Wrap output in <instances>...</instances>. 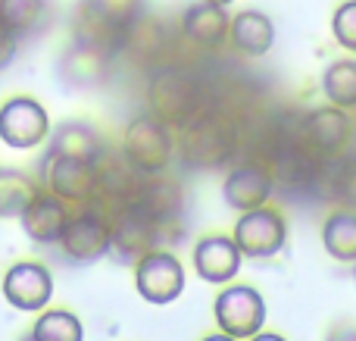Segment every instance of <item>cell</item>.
<instances>
[{
	"instance_id": "1",
	"label": "cell",
	"mask_w": 356,
	"mask_h": 341,
	"mask_svg": "<svg viewBox=\"0 0 356 341\" xmlns=\"http://www.w3.org/2000/svg\"><path fill=\"white\" fill-rule=\"evenodd\" d=\"M238 122L225 110L200 106L184 125H178L175 150L181 163L197 173H213L234 160L238 154Z\"/></svg>"
},
{
	"instance_id": "2",
	"label": "cell",
	"mask_w": 356,
	"mask_h": 341,
	"mask_svg": "<svg viewBox=\"0 0 356 341\" xmlns=\"http://www.w3.org/2000/svg\"><path fill=\"white\" fill-rule=\"evenodd\" d=\"M122 154L141 175L166 173L169 163L175 160V135L154 113H141L125 125Z\"/></svg>"
},
{
	"instance_id": "3",
	"label": "cell",
	"mask_w": 356,
	"mask_h": 341,
	"mask_svg": "<svg viewBox=\"0 0 356 341\" xmlns=\"http://www.w3.org/2000/svg\"><path fill=\"white\" fill-rule=\"evenodd\" d=\"M166 238L169 232L135 204H125L110 213V254L119 263H138L144 254L160 248Z\"/></svg>"
},
{
	"instance_id": "4",
	"label": "cell",
	"mask_w": 356,
	"mask_h": 341,
	"mask_svg": "<svg viewBox=\"0 0 356 341\" xmlns=\"http://www.w3.org/2000/svg\"><path fill=\"white\" fill-rule=\"evenodd\" d=\"M60 248L75 263H94L110 254V210L100 204L75 207L60 238Z\"/></svg>"
},
{
	"instance_id": "5",
	"label": "cell",
	"mask_w": 356,
	"mask_h": 341,
	"mask_svg": "<svg viewBox=\"0 0 356 341\" xmlns=\"http://www.w3.org/2000/svg\"><path fill=\"white\" fill-rule=\"evenodd\" d=\"M200 106H203L200 88H197V81L191 79V75L166 69V72H160L156 79H150L147 113H154L156 119H163L169 129L184 125Z\"/></svg>"
},
{
	"instance_id": "6",
	"label": "cell",
	"mask_w": 356,
	"mask_h": 341,
	"mask_svg": "<svg viewBox=\"0 0 356 341\" xmlns=\"http://www.w3.org/2000/svg\"><path fill=\"white\" fill-rule=\"evenodd\" d=\"M232 238L241 248L244 260H269L288 241V223L275 207L263 204L257 210L241 213L232 229Z\"/></svg>"
},
{
	"instance_id": "7",
	"label": "cell",
	"mask_w": 356,
	"mask_h": 341,
	"mask_svg": "<svg viewBox=\"0 0 356 341\" xmlns=\"http://www.w3.org/2000/svg\"><path fill=\"white\" fill-rule=\"evenodd\" d=\"M141 6L144 0H85L81 3L79 35L91 38L97 44H106V47H116L135 29Z\"/></svg>"
},
{
	"instance_id": "8",
	"label": "cell",
	"mask_w": 356,
	"mask_h": 341,
	"mask_svg": "<svg viewBox=\"0 0 356 341\" xmlns=\"http://www.w3.org/2000/svg\"><path fill=\"white\" fill-rule=\"evenodd\" d=\"M213 317L219 332L234 338H253L266 326V301L253 285H228L216 294Z\"/></svg>"
},
{
	"instance_id": "9",
	"label": "cell",
	"mask_w": 356,
	"mask_h": 341,
	"mask_svg": "<svg viewBox=\"0 0 356 341\" xmlns=\"http://www.w3.org/2000/svg\"><path fill=\"white\" fill-rule=\"evenodd\" d=\"M50 138V116L41 100L19 94L0 104V141L13 150H31Z\"/></svg>"
},
{
	"instance_id": "10",
	"label": "cell",
	"mask_w": 356,
	"mask_h": 341,
	"mask_svg": "<svg viewBox=\"0 0 356 341\" xmlns=\"http://www.w3.org/2000/svg\"><path fill=\"white\" fill-rule=\"evenodd\" d=\"M44 188L72 207L97 200V160L79 157H44Z\"/></svg>"
},
{
	"instance_id": "11",
	"label": "cell",
	"mask_w": 356,
	"mask_h": 341,
	"mask_svg": "<svg viewBox=\"0 0 356 341\" xmlns=\"http://www.w3.org/2000/svg\"><path fill=\"white\" fill-rule=\"evenodd\" d=\"M135 288L147 304L166 307L172 301L181 298L184 292V267L178 263L175 254L156 248L150 254H144L135 263Z\"/></svg>"
},
{
	"instance_id": "12",
	"label": "cell",
	"mask_w": 356,
	"mask_h": 341,
	"mask_svg": "<svg viewBox=\"0 0 356 341\" xmlns=\"http://www.w3.org/2000/svg\"><path fill=\"white\" fill-rule=\"evenodd\" d=\"M297 135L300 141L319 157L322 163L334 160V157L344 154V148L350 144L353 129H350V116L341 106H319V110H309L307 116L297 122Z\"/></svg>"
},
{
	"instance_id": "13",
	"label": "cell",
	"mask_w": 356,
	"mask_h": 341,
	"mask_svg": "<svg viewBox=\"0 0 356 341\" xmlns=\"http://www.w3.org/2000/svg\"><path fill=\"white\" fill-rule=\"evenodd\" d=\"M0 292H3L10 307H16L22 313H38L54 298V273L44 263L19 260L6 269Z\"/></svg>"
},
{
	"instance_id": "14",
	"label": "cell",
	"mask_w": 356,
	"mask_h": 341,
	"mask_svg": "<svg viewBox=\"0 0 356 341\" xmlns=\"http://www.w3.org/2000/svg\"><path fill=\"white\" fill-rule=\"evenodd\" d=\"M129 204H135L138 210H144L150 219H156L166 232H172L178 225V219H181V213H184V191L166 173H150V175H141V179H138Z\"/></svg>"
},
{
	"instance_id": "15",
	"label": "cell",
	"mask_w": 356,
	"mask_h": 341,
	"mask_svg": "<svg viewBox=\"0 0 356 341\" xmlns=\"http://www.w3.org/2000/svg\"><path fill=\"white\" fill-rule=\"evenodd\" d=\"M69 216H72V204H66L47 188H38L25 210L19 213V225L35 244H60Z\"/></svg>"
},
{
	"instance_id": "16",
	"label": "cell",
	"mask_w": 356,
	"mask_h": 341,
	"mask_svg": "<svg viewBox=\"0 0 356 341\" xmlns=\"http://www.w3.org/2000/svg\"><path fill=\"white\" fill-rule=\"evenodd\" d=\"M272 188H275V182H272L269 169H266L259 160H247L225 175L222 200H225L232 210L247 213V210H257V207L269 204Z\"/></svg>"
},
{
	"instance_id": "17",
	"label": "cell",
	"mask_w": 356,
	"mask_h": 341,
	"mask_svg": "<svg viewBox=\"0 0 356 341\" xmlns=\"http://www.w3.org/2000/svg\"><path fill=\"white\" fill-rule=\"evenodd\" d=\"M244 254L232 235H207L194 244V269L209 285H228L241 273Z\"/></svg>"
},
{
	"instance_id": "18",
	"label": "cell",
	"mask_w": 356,
	"mask_h": 341,
	"mask_svg": "<svg viewBox=\"0 0 356 341\" xmlns=\"http://www.w3.org/2000/svg\"><path fill=\"white\" fill-rule=\"evenodd\" d=\"M110 56H113V47L79 35V41L63 56V75H66L69 85L91 88L110 75Z\"/></svg>"
},
{
	"instance_id": "19",
	"label": "cell",
	"mask_w": 356,
	"mask_h": 341,
	"mask_svg": "<svg viewBox=\"0 0 356 341\" xmlns=\"http://www.w3.org/2000/svg\"><path fill=\"white\" fill-rule=\"evenodd\" d=\"M228 41L238 50L241 56H266L275 44V25L266 13L259 10H244L238 16H232V25H228Z\"/></svg>"
},
{
	"instance_id": "20",
	"label": "cell",
	"mask_w": 356,
	"mask_h": 341,
	"mask_svg": "<svg viewBox=\"0 0 356 341\" xmlns=\"http://www.w3.org/2000/svg\"><path fill=\"white\" fill-rule=\"evenodd\" d=\"M228 19L225 6H216L209 0H200V3H191L181 16V31L191 38L194 44L200 47L213 50V47H222L228 41Z\"/></svg>"
},
{
	"instance_id": "21",
	"label": "cell",
	"mask_w": 356,
	"mask_h": 341,
	"mask_svg": "<svg viewBox=\"0 0 356 341\" xmlns=\"http://www.w3.org/2000/svg\"><path fill=\"white\" fill-rule=\"evenodd\" d=\"M106 150L104 138L88 122H63L50 132L47 154L44 157H79V160H97Z\"/></svg>"
},
{
	"instance_id": "22",
	"label": "cell",
	"mask_w": 356,
	"mask_h": 341,
	"mask_svg": "<svg viewBox=\"0 0 356 341\" xmlns=\"http://www.w3.org/2000/svg\"><path fill=\"white\" fill-rule=\"evenodd\" d=\"M322 248L338 263H356V210L341 207L322 223Z\"/></svg>"
},
{
	"instance_id": "23",
	"label": "cell",
	"mask_w": 356,
	"mask_h": 341,
	"mask_svg": "<svg viewBox=\"0 0 356 341\" xmlns=\"http://www.w3.org/2000/svg\"><path fill=\"white\" fill-rule=\"evenodd\" d=\"M50 6L47 0H0V25L13 38H29L47 25Z\"/></svg>"
},
{
	"instance_id": "24",
	"label": "cell",
	"mask_w": 356,
	"mask_h": 341,
	"mask_svg": "<svg viewBox=\"0 0 356 341\" xmlns=\"http://www.w3.org/2000/svg\"><path fill=\"white\" fill-rule=\"evenodd\" d=\"M319 185L325 188V194L334 204L356 210V154H341L328 160Z\"/></svg>"
},
{
	"instance_id": "25",
	"label": "cell",
	"mask_w": 356,
	"mask_h": 341,
	"mask_svg": "<svg viewBox=\"0 0 356 341\" xmlns=\"http://www.w3.org/2000/svg\"><path fill=\"white\" fill-rule=\"evenodd\" d=\"M322 94L341 110H356V60H334L322 72Z\"/></svg>"
},
{
	"instance_id": "26",
	"label": "cell",
	"mask_w": 356,
	"mask_h": 341,
	"mask_svg": "<svg viewBox=\"0 0 356 341\" xmlns=\"http://www.w3.org/2000/svg\"><path fill=\"white\" fill-rule=\"evenodd\" d=\"M31 341H85V326L69 310H41L31 326Z\"/></svg>"
},
{
	"instance_id": "27",
	"label": "cell",
	"mask_w": 356,
	"mask_h": 341,
	"mask_svg": "<svg viewBox=\"0 0 356 341\" xmlns=\"http://www.w3.org/2000/svg\"><path fill=\"white\" fill-rule=\"evenodd\" d=\"M38 185L19 169H0V216H16L25 210Z\"/></svg>"
},
{
	"instance_id": "28",
	"label": "cell",
	"mask_w": 356,
	"mask_h": 341,
	"mask_svg": "<svg viewBox=\"0 0 356 341\" xmlns=\"http://www.w3.org/2000/svg\"><path fill=\"white\" fill-rule=\"evenodd\" d=\"M332 35L344 50L356 54V0H344L332 16Z\"/></svg>"
},
{
	"instance_id": "29",
	"label": "cell",
	"mask_w": 356,
	"mask_h": 341,
	"mask_svg": "<svg viewBox=\"0 0 356 341\" xmlns=\"http://www.w3.org/2000/svg\"><path fill=\"white\" fill-rule=\"evenodd\" d=\"M19 50V38H13L10 31L0 25V69H6L13 63V56H16Z\"/></svg>"
},
{
	"instance_id": "30",
	"label": "cell",
	"mask_w": 356,
	"mask_h": 341,
	"mask_svg": "<svg viewBox=\"0 0 356 341\" xmlns=\"http://www.w3.org/2000/svg\"><path fill=\"white\" fill-rule=\"evenodd\" d=\"M328 341H356V329H338L328 335Z\"/></svg>"
},
{
	"instance_id": "31",
	"label": "cell",
	"mask_w": 356,
	"mask_h": 341,
	"mask_svg": "<svg viewBox=\"0 0 356 341\" xmlns=\"http://www.w3.org/2000/svg\"><path fill=\"white\" fill-rule=\"evenodd\" d=\"M247 341H288V338L278 335V332H257V335L247 338Z\"/></svg>"
},
{
	"instance_id": "32",
	"label": "cell",
	"mask_w": 356,
	"mask_h": 341,
	"mask_svg": "<svg viewBox=\"0 0 356 341\" xmlns=\"http://www.w3.org/2000/svg\"><path fill=\"white\" fill-rule=\"evenodd\" d=\"M203 341H241V338H234V335H228V332H216V335H207Z\"/></svg>"
},
{
	"instance_id": "33",
	"label": "cell",
	"mask_w": 356,
	"mask_h": 341,
	"mask_svg": "<svg viewBox=\"0 0 356 341\" xmlns=\"http://www.w3.org/2000/svg\"><path fill=\"white\" fill-rule=\"evenodd\" d=\"M209 3H216V6H232L234 0H209Z\"/></svg>"
}]
</instances>
